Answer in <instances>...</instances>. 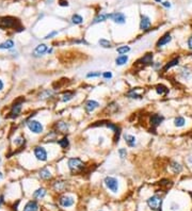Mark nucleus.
<instances>
[{"label": "nucleus", "instance_id": "obj_25", "mask_svg": "<svg viewBox=\"0 0 192 211\" xmlns=\"http://www.w3.org/2000/svg\"><path fill=\"white\" fill-rule=\"evenodd\" d=\"M178 63H179V59H178V58H177V59H173L172 61L168 62V63L165 64V66L163 67V72H167V70H170V68H172V67L177 66V65H178Z\"/></svg>", "mask_w": 192, "mask_h": 211}, {"label": "nucleus", "instance_id": "obj_41", "mask_svg": "<svg viewBox=\"0 0 192 211\" xmlns=\"http://www.w3.org/2000/svg\"><path fill=\"white\" fill-rule=\"evenodd\" d=\"M58 34V31H53V32H51V33H49V34H47L45 36L44 38H46V40H48V38H51L52 36H55V35H57Z\"/></svg>", "mask_w": 192, "mask_h": 211}, {"label": "nucleus", "instance_id": "obj_34", "mask_svg": "<svg viewBox=\"0 0 192 211\" xmlns=\"http://www.w3.org/2000/svg\"><path fill=\"white\" fill-rule=\"evenodd\" d=\"M98 44L101 47H104V48H111L112 47L111 42H109V41L106 40V38H100V40L98 41Z\"/></svg>", "mask_w": 192, "mask_h": 211}, {"label": "nucleus", "instance_id": "obj_39", "mask_svg": "<svg viewBox=\"0 0 192 211\" xmlns=\"http://www.w3.org/2000/svg\"><path fill=\"white\" fill-rule=\"evenodd\" d=\"M101 76L105 78V79H111L112 78V73L111 72H105L101 74Z\"/></svg>", "mask_w": 192, "mask_h": 211}, {"label": "nucleus", "instance_id": "obj_28", "mask_svg": "<svg viewBox=\"0 0 192 211\" xmlns=\"http://www.w3.org/2000/svg\"><path fill=\"white\" fill-rule=\"evenodd\" d=\"M179 75H180V77L183 78V79L187 80V79H189V78L191 77V70L186 68V67H184V68L180 70V74H179Z\"/></svg>", "mask_w": 192, "mask_h": 211}, {"label": "nucleus", "instance_id": "obj_16", "mask_svg": "<svg viewBox=\"0 0 192 211\" xmlns=\"http://www.w3.org/2000/svg\"><path fill=\"white\" fill-rule=\"evenodd\" d=\"M47 51H48L47 45H46V44H40V45H37L36 47H35L33 54H34L35 57H41L43 56V54H45Z\"/></svg>", "mask_w": 192, "mask_h": 211}, {"label": "nucleus", "instance_id": "obj_15", "mask_svg": "<svg viewBox=\"0 0 192 211\" xmlns=\"http://www.w3.org/2000/svg\"><path fill=\"white\" fill-rule=\"evenodd\" d=\"M67 187H68L67 181L59 180V181H56L53 183V189L56 190L57 192H64V191H66Z\"/></svg>", "mask_w": 192, "mask_h": 211}, {"label": "nucleus", "instance_id": "obj_1", "mask_svg": "<svg viewBox=\"0 0 192 211\" xmlns=\"http://www.w3.org/2000/svg\"><path fill=\"white\" fill-rule=\"evenodd\" d=\"M0 28L2 30L7 29H18V31H23L24 28L20 26V22L15 17L3 16L0 17Z\"/></svg>", "mask_w": 192, "mask_h": 211}, {"label": "nucleus", "instance_id": "obj_47", "mask_svg": "<svg viewBox=\"0 0 192 211\" xmlns=\"http://www.w3.org/2000/svg\"><path fill=\"white\" fill-rule=\"evenodd\" d=\"M2 178V173H1V172H0V179Z\"/></svg>", "mask_w": 192, "mask_h": 211}, {"label": "nucleus", "instance_id": "obj_38", "mask_svg": "<svg viewBox=\"0 0 192 211\" xmlns=\"http://www.w3.org/2000/svg\"><path fill=\"white\" fill-rule=\"evenodd\" d=\"M99 76H101L100 72H91L87 75V78H96V77H99Z\"/></svg>", "mask_w": 192, "mask_h": 211}, {"label": "nucleus", "instance_id": "obj_2", "mask_svg": "<svg viewBox=\"0 0 192 211\" xmlns=\"http://www.w3.org/2000/svg\"><path fill=\"white\" fill-rule=\"evenodd\" d=\"M67 166H68L72 174H78L81 173L84 170L85 163L80 158H69L67 160Z\"/></svg>", "mask_w": 192, "mask_h": 211}, {"label": "nucleus", "instance_id": "obj_21", "mask_svg": "<svg viewBox=\"0 0 192 211\" xmlns=\"http://www.w3.org/2000/svg\"><path fill=\"white\" fill-rule=\"evenodd\" d=\"M127 62H128V56H126V54H121V56H119L116 59H115V64H116L117 66H123V65H125Z\"/></svg>", "mask_w": 192, "mask_h": 211}, {"label": "nucleus", "instance_id": "obj_20", "mask_svg": "<svg viewBox=\"0 0 192 211\" xmlns=\"http://www.w3.org/2000/svg\"><path fill=\"white\" fill-rule=\"evenodd\" d=\"M170 168L174 174H178L183 171V166H181L178 162H176V161H172V162L170 163Z\"/></svg>", "mask_w": 192, "mask_h": 211}, {"label": "nucleus", "instance_id": "obj_30", "mask_svg": "<svg viewBox=\"0 0 192 211\" xmlns=\"http://www.w3.org/2000/svg\"><path fill=\"white\" fill-rule=\"evenodd\" d=\"M40 177L42 179H50L51 174H50V172H49V170H47V168H43V170H41Z\"/></svg>", "mask_w": 192, "mask_h": 211}, {"label": "nucleus", "instance_id": "obj_5", "mask_svg": "<svg viewBox=\"0 0 192 211\" xmlns=\"http://www.w3.org/2000/svg\"><path fill=\"white\" fill-rule=\"evenodd\" d=\"M28 128L30 129L31 132L33 133H42L43 130H44V127H43L42 124L39 122V120H31L28 122Z\"/></svg>", "mask_w": 192, "mask_h": 211}, {"label": "nucleus", "instance_id": "obj_49", "mask_svg": "<svg viewBox=\"0 0 192 211\" xmlns=\"http://www.w3.org/2000/svg\"><path fill=\"white\" fill-rule=\"evenodd\" d=\"M47 1H49V2H51V1H52V0H47Z\"/></svg>", "mask_w": 192, "mask_h": 211}, {"label": "nucleus", "instance_id": "obj_26", "mask_svg": "<svg viewBox=\"0 0 192 211\" xmlns=\"http://www.w3.org/2000/svg\"><path fill=\"white\" fill-rule=\"evenodd\" d=\"M155 90H156L158 95H164V94H167L169 92V88L165 86H163V84H158Z\"/></svg>", "mask_w": 192, "mask_h": 211}, {"label": "nucleus", "instance_id": "obj_13", "mask_svg": "<svg viewBox=\"0 0 192 211\" xmlns=\"http://www.w3.org/2000/svg\"><path fill=\"white\" fill-rule=\"evenodd\" d=\"M99 107V102H97L96 100H88V102L84 104V111L87 113H92L95 109Z\"/></svg>", "mask_w": 192, "mask_h": 211}, {"label": "nucleus", "instance_id": "obj_18", "mask_svg": "<svg viewBox=\"0 0 192 211\" xmlns=\"http://www.w3.org/2000/svg\"><path fill=\"white\" fill-rule=\"evenodd\" d=\"M124 140H125L126 144L128 145L129 147H135L136 146V142H137V139L135 136H131V134H128V133H125L123 136Z\"/></svg>", "mask_w": 192, "mask_h": 211}, {"label": "nucleus", "instance_id": "obj_51", "mask_svg": "<svg viewBox=\"0 0 192 211\" xmlns=\"http://www.w3.org/2000/svg\"><path fill=\"white\" fill-rule=\"evenodd\" d=\"M99 211H100V210H99Z\"/></svg>", "mask_w": 192, "mask_h": 211}, {"label": "nucleus", "instance_id": "obj_48", "mask_svg": "<svg viewBox=\"0 0 192 211\" xmlns=\"http://www.w3.org/2000/svg\"><path fill=\"white\" fill-rule=\"evenodd\" d=\"M155 1H157V2H161V0H155Z\"/></svg>", "mask_w": 192, "mask_h": 211}, {"label": "nucleus", "instance_id": "obj_46", "mask_svg": "<svg viewBox=\"0 0 192 211\" xmlns=\"http://www.w3.org/2000/svg\"><path fill=\"white\" fill-rule=\"evenodd\" d=\"M2 202H3V196H0V205L2 204Z\"/></svg>", "mask_w": 192, "mask_h": 211}, {"label": "nucleus", "instance_id": "obj_37", "mask_svg": "<svg viewBox=\"0 0 192 211\" xmlns=\"http://www.w3.org/2000/svg\"><path fill=\"white\" fill-rule=\"evenodd\" d=\"M117 154H119V156H120L121 159H125L126 156H127V150H126V148H120V149L117 150Z\"/></svg>", "mask_w": 192, "mask_h": 211}, {"label": "nucleus", "instance_id": "obj_10", "mask_svg": "<svg viewBox=\"0 0 192 211\" xmlns=\"http://www.w3.org/2000/svg\"><path fill=\"white\" fill-rule=\"evenodd\" d=\"M151 26H152V22H151L149 17L142 14L141 20H140V29H141L142 31H147V30H149Z\"/></svg>", "mask_w": 192, "mask_h": 211}, {"label": "nucleus", "instance_id": "obj_36", "mask_svg": "<svg viewBox=\"0 0 192 211\" xmlns=\"http://www.w3.org/2000/svg\"><path fill=\"white\" fill-rule=\"evenodd\" d=\"M127 97L128 98H131V99H142V96L141 95H139V94L135 93V90H131L127 93Z\"/></svg>", "mask_w": 192, "mask_h": 211}, {"label": "nucleus", "instance_id": "obj_32", "mask_svg": "<svg viewBox=\"0 0 192 211\" xmlns=\"http://www.w3.org/2000/svg\"><path fill=\"white\" fill-rule=\"evenodd\" d=\"M58 144L62 147V148H68L69 146V140L67 136H64L63 139H61L60 141H58Z\"/></svg>", "mask_w": 192, "mask_h": 211}, {"label": "nucleus", "instance_id": "obj_42", "mask_svg": "<svg viewBox=\"0 0 192 211\" xmlns=\"http://www.w3.org/2000/svg\"><path fill=\"white\" fill-rule=\"evenodd\" d=\"M188 48H189L190 50H192V35L188 38Z\"/></svg>", "mask_w": 192, "mask_h": 211}, {"label": "nucleus", "instance_id": "obj_45", "mask_svg": "<svg viewBox=\"0 0 192 211\" xmlns=\"http://www.w3.org/2000/svg\"><path fill=\"white\" fill-rule=\"evenodd\" d=\"M2 88H3V82H2V80L0 79V91H1Z\"/></svg>", "mask_w": 192, "mask_h": 211}, {"label": "nucleus", "instance_id": "obj_35", "mask_svg": "<svg viewBox=\"0 0 192 211\" xmlns=\"http://www.w3.org/2000/svg\"><path fill=\"white\" fill-rule=\"evenodd\" d=\"M53 92L50 91V90H45V91H43L42 93L40 94V98L41 99H46V98H49V97L52 96Z\"/></svg>", "mask_w": 192, "mask_h": 211}, {"label": "nucleus", "instance_id": "obj_23", "mask_svg": "<svg viewBox=\"0 0 192 211\" xmlns=\"http://www.w3.org/2000/svg\"><path fill=\"white\" fill-rule=\"evenodd\" d=\"M107 19H109V14L101 13V14H99V15H97V16L94 18V20L92 22V24H98V22H105V20H107Z\"/></svg>", "mask_w": 192, "mask_h": 211}, {"label": "nucleus", "instance_id": "obj_44", "mask_svg": "<svg viewBox=\"0 0 192 211\" xmlns=\"http://www.w3.org/2000/svg\"><path fill=\"white\" fill-rule=\"evenodd\" d=\"M162 6L164 8H171V3L169 1H164V2H162Z\"/></svg>", "mask_w": 192, "mask_h": 211}, {"label": "nucleus", "instance_id": "obj_24", "mask_svg": "<svg viewBox=\"0 0 192 211\" xmlns=\"http://www.w3.org/2000/svg\"><path fill=\"white\" fill-rule=\"evenodd\" d=\"M185 124H186V120H185L183 116H177V117L174 118V126L177 127V128L184 127Z\"/></svg>", "mask_w": 192, "mask_h": 211}, {"label": "nucleus", "instance_id": "obj_22", "mask_svg": "<svg viewBox=\"0 0 192 211\" xmlns=\"http://www.w3.org/2000/svg\"><path fill=\"white\" fill-rule=\"evenodd\" d=\"M74 96H75V92L67 91V92H65V93L62 94L61 100L63 102H69V100H72V99L74 98Z\"/></svg>", "mask_w": 192, "mask_h": 211}, {"label": "nucleus", "instance_id": "obj_9", "mask_svg": "<svg viewBox=\"0 0 192 211\" xmlns=\"http://www.w3.org/2000/svg\"><path fill=\"white\" fill-rule=\"evenodd\" d=\"M75 200L72 196H67V195H64V196H61L59 198V204L62 206V207H65V208H68V207H72L74 205Z\"/></svg>", "mask_w": 192, "mask_h": 211}, {"label": "nucleus", "instance_id": "obj_17", "mask_svg": "<svg viewBox=\"0 0 192 211\" xmlns=\"http://www.w3.org/2000/svg\"><path fill=\"white\" fill-rule=\"evenodd\" d=\"M56 129H57V132L66 133L69 129V125H68V123H66V122L61 120V122H58V123L56 124Z\"/></svg>", "mask_w": 192, "mask_h": 211}, {"label": "nucleus", "instance_id": "obj_8", "mask_svg": "<svg viewBox=\"0 0 192 211\" xmlns=\"http://www.w3.org/2000/svg\"><path fill=\"white\" fill-rule=\"evenodd\" d=\"M153 59H154L153 52H147V54H144L142 58H140V59L137 61V63L143 65V66H145V65H151L153 64Z\"/></svg>", "mask_w": 192, "mask_h": 211}, {"label": "nucleus", "instance_id": "obj_14", "mask_svg": "<svg viewBox=\"0 0 192 211\" xmlns=\"http://www.w3.org/2000/svg\"><path fill=\"white\" fill-rule=\"evenodd\" d=\"M171 41H172V36H171V34L170 33H165L164 35H162V36H161V38L157 41L156 46H157L158 48H160V47H163L164 45L169 44Z\"/></svg>", "mask_w": 192, "mask_h": 211}, {"label": "nucleus", "instance_id": "obj_27", "mask_svg": "<svg viewBox=\"0 0 192 211\" xmlns=\"http://www.w3.org/2000/svg\"><path fill=\"white\" fill-rule=\"evenodd\" d=\"M14 47V42L12 40H8L0 44V49H11Z\"/></svg>", "mask_w": 192, "mask_h": 211}, {"label": "nucleus", "instance_id": "obj_50", "mask_svg": "<svg viewBox=\"0 0 192 211\" xmlns=\"http://www.w3.org/2000/svg\"><path fill=\"white\" fill-rule=\"evenodd\" d=\"M0 163H1V157H0Z\"/></svg>", "mask_w": 192, "mask_h": 211}, {"label": "nucleus", "instance_id": "obj_31", "mask_svg": "<svg viewBox=\"0 0 192 211\" xmlns=\"http://www.w3.org/2000/svg\"><path fill=\"white\" fill-rule=\"evenodd\" d=\"M72 22L74 25H80L83 22V18L81 15H79V14H74L72 16Z\"/></svg>", "mask_w": 192, "mask_h": 211}, {"label": "nucleus", "instance_id": "obj_40", "mask_svg": "<svg viewBox=\"0 0 192 211\" xmlns=\"http://www.w3.org/2000/svg\"><path fill=\"white\" fill-rule=\"evenodd\" d=\"M59 6L68 7V1H67V0H59Z\"/></svg>", "mask_w": 192, "mask_h": 211}, {"label": "nucleus", "instance_id": "obj_33", "mask_svg": "<svg viewBox=\"0 0 192 211\" xmlns=\"http://www.w3.org/2000/svg\"><path fill=\"white\" fill-rule=\"evenodd\" d=\"M129 51H130V47L129 46H120V47L116 48V52L120 54H126Z\"/></svg>", "mask_w": 192, "mask_h": 211}, {"label": "nucleus", "instance_id": "obj_29", "mask_svg": "<svg viewBox=\"0 0 192 211\" xmlns=\"http://www.w3.org/2000/svg\"><path fill=\"white\" fill-rule=\"evenodd\" d=\"M45 195H46V190L43 189V188H41V189H37L36 191L33 193V196H34L35 198H39V199L43 198L44 196H45Z\"/></svg>", "mask_w": 192, "mask_h": 211}, {"label": "nucleus", "instance_id": "obj_6", "mask_svg": "<svg viewBox=\"0 0 192 211\" xmlns=\"http://www.w3.org/2000/svg\"><path fill=\"white\" fill-rule=\"evenodd\" d=\"M109 19L113 20L115 24L123 25L126 22V16L121 12H114V13H110L109 14Z\"/></svg>", "mask_w": 192, "mask_h": 211}, {"label": "nucleus", "instance_id": "obj_11", "mask_svg": "<svg viewBox=\"0 0 192 211\" xmlns=\"http://www.w3.org/2000/svg\"><path fill=\"white\" fill-rule=\"evenodd\" d=\"M163 120H164V117H163L162 115L153 114L151 116V118H149V124H151V126H152L153 128H157L158 126L163 122Z\"/></svg>", "mask_w": 192, "mask_h": 211}, {"label": "nucleus", "instance_id": "obj_43", "mask_svg": "<svg viewBox=\"0 0 192 211\" xmlns=\"http://www.w3.org/2000/svg\"><path fill=\"white\" fill-rule=\"evenodd\" d=\"M23 142H24V140L21 139V138H17V139L15 140V144L16 145H19V144H21Z\"/></svg>", "mask_w": 192, "mask_h": 211}, {"label": "nucleus", "instance_id": "obj_12", "mask_svg": "<svg viewBox=\"0 0 192 211\" xmlns=\"http://www.w3.org/2000/svg\"><path fill=\"white\" fill-rule=\"evenodd\" d=\"M20 111H21V102H16L12 106V109H11L10 113H9L8 117H11V118H15L17 117L19 114H20Z\"/></svg>", "mask_w": 192, "mask_h": 211}, {"label": "nucleus", "instance_id": "obj_7", "mask_svg": "<svg viewBox=\"0 0 192 211\" xmlns=\"http://www.w3.org/2000/svg\"><path fill=\"white\" fill-rule=\"evenodd\" d=\"M34 156L39 161H46L48 158L47 152L44 147L42 146H36L34 148Z\"/></svg>", "mask_w": 192, "mask_h": 211}, {"label": "nucleus", "instance_id": "obj_3", "mask_svg": "<svg viewBox=\"0 0 192 211\" xmlns=\"http://www.w3.org/2000/svg\"><path fill=\"white\" fill-rule=\"evenodd\" d=\"M104 182L106 184V187L113 193H117L119 191V181L117 179L114 178V177L111 176H107L106 178L104 179Z\"/></svg>", "mask_w": 192, "mask_h": 211}, {"label": "nucleus", "instance_id": "obj_4", "mask_svg": "<svg viewBox=\"0 0 192 211\" xmlns=\"http://www.w3.org/2000/svg\"><path fill=\"white\" fill-rule=\"evenodd\" d=\"M147 206L149 207V209H152L153 211H156L160 208L161 206V203H162V199L160 197L159 195H154L152 197H149L147 199Z\"/></svg>", "mask_w": 192, "mask_h": 211}, {"label": "nucleus", "instance_id": "obj_19", "mask_svg": "<svg viewBox=\"0 0 192 211\" xmlns=\"http://www.w3.org/2000/svg\"><path fill=\"white\" fill-rule=\"evenodd\" d=\"M37 210H39V205L36 204V202L30 200V202H28L26 204L23 211H37Z\"/></svg>", "mask_w": 192, "mask_h": 211}]
</instances>
